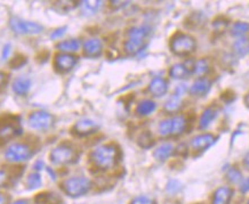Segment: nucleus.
<instances>
[{"instance_id":"obj_1","label":"nucleus","mask_w":249,"mask_h":204,"mask_svg":"<svg viewBox=\"0 0 249 204\" xmlns=\"http://www.w3.org/2000/svg\"><path fill=\"white\" fill-rule=\"evenodd\" d=\"M119 159V150L116 145L107 144L96 147L91 153V160L95 166L102 170H109L116 166Z\"/></svg>"},{"instance_id":"obj_2","label":"nucleus","mask_w":249,"mask_h":204,"mask_svg":"<svg viewBox=\"0 0 249 204\" xmlns=\"http://www.w3.org/2000/svg\"><path fill=\"white\" fill-rule=\"evenodd\" d=\"M188 120L183 115H175L169 119L162 120L159 123L158 131L162 137H178L186 131Z\"/></svg>"},{"instance_id":"obj_3","label":"nucleus","mask_w":249,"mask_h":204,"mask_svg":"<svg viewBox=\"0 0 249 204\" xmlns=\"http://www.w3.org/2000/svg\"><path fill=\"white\" fill-rule=\"evenodd\" d=\"M196 49V40L192 35L188 34H174L170 40V51L178 56H189L193 54Z\"/></svg>"},{"instance_id":"obj_4","label":"nucleus","mask_w":249,"mask_h":204,"mask_svg":"<svg viewBox=\"0 0 249 204\" xmlns=\"http://www.w3.org/2000/svg\"><path fill=\"white\" fill-rule=\"evenodd\" d=\"M62 188L68 196L77 199L89 192L91 182L86 177H72L62 183Z\"/></svg>"},{"instance_id":"obj_5","label":"nucleus","mask_w":249,"mask_h":204,"mask_svg":"<svg viewBox=\"0 0 249 204\" xmlns=\"http://www.w3.org/2000/svg\"><path fill=\"white\" fill-rule=\"evenodd\" d=\"M9 26L16 34L21 35H36L44 31V26L39 23L27 21L19 17H12Z\"/></svg>"},{"instance_id":"obj_6","label":"nucleus","mask_w":249,"mask_h":204,"mask_svg":"<svg viewBox=\"0 0 249 204\" xmlns=\"http://www.w3.org/2000/svg\"><path fill=\"white\" fill-rule=\"evenodd\" d=\"M32 155H34V151L31 150V147L27 144L22 143L12 144L5 152V159L8 162L13 163H18L23 162V161L30 160Z\"/></svg>"},{"instance_id":"obj_7","label":"nucleus","mask_w":249,"mask_h":204,"mask_svg":"<svg viewBox=\"0 0 249 204\" xmlns=\"http://www.w3.org/2000/svg\"><path fill=\"white\" fill-rule=\"evenodd\" d=\"M51 160L54 164L65 166L77 160V152L70 145L61 144L51 152Z\"/></svg>"},{"instance_id":"obj_8","label":"nucleus","mask_w":249,"mask_h":204,"mask_svg":"<svg viewBox=\"0 0 249 204\" xmlns=\"http://www.w3.org/2000/svg\"><path fill=\"white\" fill-rule=\"evenodd\" d=\"M54 122L53 115L45 111L34 112L29 117V126L35 130H48L54 126Z\"/></svg>"},{"instance_id":"obj_9","label":"nucleus","mask_w":249,"mask_h":204,"mask_svg":"<svg viewBox=\"0 0 249 204\" xmlns=\"http://www.w3.org/2000/svg\"><path fill=\"white\" fill-rule=\"evenodd\" d=\"M217 137H215L212 134H201L192 138L191 140V147L196 152H205L209 147L215 144Z\"/></svg>"},{"instance_id":"obj_10","label":"nucleus","mask_w":249,"mask_h":204,"mask_svg":"<svg viewBox=\"0 0 249 204\" xmlns=\"http://www.w3.org/2000/svg\"><path fill=\"white\" fill-rule=\"evenodd\" d=\"M78 63V57L72 54H62L56 55L55 57V68L61 72H69L76 67Z\"/></svg>"},{"instance_id":"obj_11","label":"nucleus","mask_w":249,"mask_h":204,"mask_svg":"<svg viewBox=\"0 0 249 204\" xmlns=\"http://www.w3.org/2000/svg\"><path fill=\"white\" fill-rule=\"evenodd\" d=\"M212 88V81L208 78H198L190 87L189 93L193 97H205Z\"/></svg>"},{"instance_id":"obj_12","label":"nucleus","mask_w":249,"mask_h":204,"mask_svg":"<svg viewBox=\"0 0 249 204\" xmlns=\"http://www.w3.org/2000/svg\"><path fill=\"white\" fill-rule=\"evenodd\" d=\"M98 124L91 119H81L74 124L73 133L78 136H88V135L94 134L98 130Z\"/></svg>"},{"instance_id":"obj_13","label":"nucleus","mask_w":249,"mask_h":204,"mask_svg":"<svg viewBox=\"0 0 249 204\" xmlns=\"http://www.w3.org/2000/svg\"><path fill=\"white\" fill-rule=\"evenodd\" d=\"M103 51V44L100 39L93 38L88 39V40L84 44V55L86 57L89 58H95L98 57L101 54H102Z\"/></svg>"},{"instance_id":"obj_14","label":"nucleus","mask_w":249,"mask_h":204,"mask_svg":"<svg viewBox=\"0 0 249 204\" xmlns=\"http://www.w3.org/2000/svg\"><path fill=\"white\" fill-rule=\"evenodd\" d=\"M149 91L155 97L165 96L168 91V82L161 77L153 78L149 85Z\"/></svg>"},{"instance_id":"obj_15","label":"nucleus","mask_w":249,"mask_h":204,"mask_svg":"<svg viewBox=\"0 0 249 204\" xmlns=\"http://www.w3.org/2000/svg\"><path fill=\"white\" fill-rule=\"evenodd\" d=\"M233 195V190L230 187H218L213 194V204H229Z\"/></svg>"},{"instance_id":"obj_16","label":"nucleus","mask_w":249,"mask_h":204,"mask_svg":"<svg viewBox=\"0 0 249 204\" xmlns=\"http://www.w3.org/2000/svg\"><path fill=\"white\" fill-rule=\"evenodd\" d=\"M146 42L145 39H140V38H128L124 42V51L128 55H136L140 51H142L145 48Z\"/></svg>"},{"instance_id":"obj_17","label":"nucleus","mask_w":249,"mask_h":204,"mask_svg":"<svg viewBox=\"0 0 249 204\" xmlns=\"http://www.w3.org/2000/svg\"><path fill=\"white\" fill-rule=\"evenodd\" d=\"M191 73H192V68L188 67L186 64H183V63L174 64L169 70V77L175 79V80H183V79H188Z\"/></svg>"},{"instance_id":"obj_18","label":"nucleus","mask_w":249,"mask_h":204,"mask_svg":"<svg viewBox=\"0 0 249 204\" xmlns=\"http://www.w3.org/2000/svg\"><path fill=\"white\" fill-rule=\"evenodd\" d=\"M13 91L18 96H25L32 87V81L29 78L19 77L13 82Z\"/></svg>"},{"instance_id":"obj_19","label":"nucleus","mask_w":249,"mask_h":204,"mask_svg":"<svg viewBox=\"0 0 249 204\" xmlns=\"http://www.w3.org/2000/svg\"><path fill=\"white\" fill-rule=\"evenodd\" d=\"M174 151H175V147H174L173 144L165 143L157 147L155 152H153V156H155L156 160L163 162V161L168 160L173 155Z\"/></svg>"},{"instance_id":"obj_20","label":"nucleus","mask_w":249,"mask_h":204,"mask_svg":"<svg viewBox=\"0 0 249 204\" xmlns=\"http://www.w3.org/2000/svg\"><path fill=\"white\" fill-rule=\"evenodd\" d=\"M218 112L215 107H207L206 110L202 112L200 120H199V128L201 130L207 129V128L211 126L213 121H214L216 118H217Z\"/></svg>"},{"instance_id":"obj_21","label":"nucleus","mask_w":249,"mask_h":204,"mask_svg":"<svg viewBox=\"0 0 249 204\" xmlns=\"http://www.w3.org/2000/svg\"><path fill=\"white\" fill-rule=\"evenodd\" d=\"M183 107V101L182 97L178 96V95L174 94L170 96L168 100L166 101L165 105H163V110H165L167 113L169 114H175L178 112L181 111Z\"/></svg>"},{"instance_id":"obj_22","label":"nucleus","mask_w":249,"mask_h":204,"mask_svg":"<svg viewBox=\"0 0 249 204\" xmlns=\"http://www.w3.org/2000/svg\"><path fill=\"white\" fill-rule=\"evenodd\" d=\"M56 48L64 54H72V52H77L80 49V41L78 39H69V40L61 41L56 46Z\"/></svg>"},{"instance_id":"obj_23","label":"nucleus","mask_w":249,"mask_h":204,"mask_svg":"<svg viewBox=\"0 0 249 204\" xmlns=\"http://www.w3.org/2000/svg\"><path fill=\"white\" fill-rule=\"evenodd\" d=\"M157 104L151 100L141 101L136 107V113L141 117H147L156 111Z\"/></svg>"},{"instance_id":"obj_24","label":"nucleus","mask_w":249,"mask_h":204,"mask_svg":"<svg viewBox=\"0 0 249 204\" xmlns=\"http://www.w3.org/2000/svg\"><path fill=\"white\" fill-rule=\"evenodd\" d=\"M233 51L239 57H244L249 54V37L238 38L233 44Z\"/></svg>"},{"instance_id":"obj_25","label":"nucleus","mask_w":249,"mask_h":204,"mask_svg":"<svg viewBox=\"0 0 249 204\" xmlns=\"http://www.w3.org/2000/svg\"><path fill=\"white\" fill-rule=\"evenodd\" d=\"M151 34V26L147 24H142L139 26H133L128 31V38H140L146 39L149 34Z\"/></svg>"},{"instance_id":"obj_26","label":"nucleus","mask_w":249,"mask_h":204,"mask_svg":"<svg viewBox=\"0 0 249 204\" xmlns=\"http://www.w3.org/2000/svg\"><path fill=\"white\" fill-rule=\"evenodd\" d=\"M211 72V65L207 60H198L195 62L192 68V73L196 74L198 78H205Z\"/></svg>"},{"instance_id":"obj_27","label":"nucleus","mask_w":249,"mask_h":204,"mask_svg":"<svg viewBox=\"0 0 249 204\" xmlns=\"http://www.w3.org/2000/svg\"><path fill=\"white\" fill-rule=\"evenodd\" d=\"M35 201L38 204H62L61 197L57 194L51 192L38 194Z\"/></svg>"},{"instance_id":"obj_28","label":"nucleus","mask_w":249,"mask_h":204,"mask_svg":"<svg viewBox=\"0 0 249 204\" xmlns=\"http://www.w3.org/2000/svg\"><path fill=\"white\" fill-rule=\"evenodd\" d=\"M81 4H83L81 8H83L85 14L94 15L102 7L103 1H100V0H87V1H83Z\"/></svg>"},{"instance_id":"obj_29","label":"nucleus","mask_w":249,"mask_h":204,"mask_svg":"<svg viewBox=\"0 0 249 204\" xmlns=\"http://www.w3.org/2000/svg\"><path fill=\"white\" fill-rule=\"evenodd\" d=\"M18 131L21 130H18L13 123H5L0 128V138H2V139H11V138L21 134Z\"/></svg>"},{"instance_id":"obj_30","label":"nucleus","mask_w":249,"mask_h":204,"mask_svg":"<svg viewBox=\"0 0 249 204\" xmlns=\"http://www.w3.org/2000/svg\"><path fill=\"white\" fill-rule=\"evenodd\" d=\"M249 32V23L247 22H235L231 28V34L234 37H246Z\"/></svg>"},{"instance_id":"obj_31","label":"nucleus","mask_w":249,"mask_h":204,"mask_svg":"<svg viewBox=\"0 0 249 204\" xmlns=\"http://www.w3.org/2000/svg\"><path fill=\"white\" fill-rule=\"evenodd\" d=\"M227 179H228L229 183L233 184V185H238V184H241L242 180H244V178H242L241 171L235 167H231L230 169L228 170Z\"/></svg>"},{"instance_id":"obj_32","label":"nucleus","mask_w":249,"mask_h":204,"mask_svg":"<svg viewBox=\"0 0 249 204\" xmlns=\"http://www.w3.org/2000/svg\"><path fill=\"white\" fill-rule=\"evenodd\" d=\"M139 145L143 149H151L153 145H155V139H153L150 131H144V133L140 135Z\"/></svg>"},{"instance_id":"obj_33","label":"nucleus","mask_w":249,"mask_h":204,"mask_svg":"<svg viewBox=\"0 0 249 204\" xmlns=\"http://www.w3.org/2000/svg\"><path fill=\"white\" fill-rule=\"evenodd\" d=\"M27 185L30 189H36L41 187L42 185V180H41V176L39 174V172H32L28 176L27 178Z\"/></svg>"},{"instance_id":"obj_34","label":"nucleus","mask_w":249,"mask_h":204,"mask_svg":"<svg viewBox=\"0 0 249 204\" xmlns=\"http://www.w3.org/2000/svg\"><path fill=\"white\" fill-rule=\"evenodd\" d=\"M130 204H157L156 201L151 199L150 196H145V195H141L137 197H134L132 200Z\"/></svg>"},{"instance_id":"obj_35","label":"nucleus","mask_w":249,"mask_h":204,"mask_svg":"<svg viewBox=\"0 0 249 204\" xmlns=\"http://www.w3.org/2000/svg\"><path fill=\"white\" fill-rule=\"evenodd\" d=\"M67 26H63V28H58V29H55V30L52 32L51 34V39L52 40H56V39H60L63 37L65 34V31H67Z\"/></svg>"},{"instance_id":"obj_36","label":"nucleus","mask_w":249,"mask_h":204,"mask_svg":"<svg viewBox=\"0 0 249 204\" xmlns=\"http://www.w3.org/2000/svg\"><path fill=\"white\" fill-rule=\"evenodd\" d=\"M179 189H181V185H179V183L176 182V180H172V182H169L168 185H167V190L170 193H176Z\"/></svg>"},{"instance_id":"obj_37","label":"nucleus","mask_w":249,"mask_h":204,"mask_svg":"<svg viewBox=\"0 0 249 204\" xmlns=\"http://www.w3.org/2000/svg\"><path fill=\"white\" fill-rule=\"evenodd\" d=\"M186 91H188V88H186V85H179L178 87L175 89V94L182 97V95H184Z\"/></svg>"},{"instance_id":"obj_38","label":"nucleus","mask_w":249,"mask_h":204,"mask_svg":"<svg viewBox=\"0 0 249 204\" xmlns=\"http://www.w3.org/2000/svg\"><path fill=\"white\" fill-rule=\"evenodd\" d=\"M240 190H241V193L249 192V178L242 180V183L240 185Z\"/></svg>"},{"instance_id":"obj_39","label":"nucleus","mask_w":249,"mask_h":204,"mask_svg":"<svg viewBox=\"0 0 249 204\" xmlns=\"http://www.w3.org/2000/svg\"><path fill=\"white\" fill-rule=\"evenodd\" d=\"M11 49H12V46L7 44L4 47V51H2V60H7L9 54H11Z\"/></svg>"},{"instance_id":"obj_40","label":"nucleus","mask_w":249,"mask_h":204,"mask_svg":"<svg viewBox=\"0 0 249 204\" xmlns=\"http://www.w3.org/2000/svg\"><path fill=\"white\" fill-rule=\"evenodd\" d=\"M6 183H7V174H6L5 171L0 170V187L4 186Z\"/></svg>"},{"instance_id":"obj_41","label":"nucleus","mask_w":249,"mask_h":204,"mask_svg":"<svg viewBox=\"0 0 249 204\" xmlns=\"http://www.w3.org/2000/svg\"><path fill=\"white\" fill-rule=\"evenodd\" d=\"M34 168H35V170H37V171H40V170H42V169H45L46 166H45V163L42 162L41 160H38L37 162L35 163Z\"/></svg>"},{"instance_id":"obj_42","label":"nucleus","mask_w":249,"mask_h":204,"mask_svg":"<svg viewBox=\"0 0 249 204\" xmlns=\"http://www.w3.org/2000/svg\"><path fill=\"white\" fill-rule=\"evenodd\" d=\"M8 202V197L5 194L0 193V204H7Z\"/></svg>"},{"instance_id":"obj_43","label":"nucleus","mask_w":249,"mask_h":204,"mask_svg":"<svg viewBox=\"0 0 249 204\" xmlns=\"http://www.w3.org/2000/svg\"><path fill=\"white\" fill-rule=\"evenodd\" d=\"M244 167L249 171V153L246 154V156L244 157Z\"/></svg>"},{"instance_id":"obj_44","label":"nucleus","mask_w":249,"mask_h":204,"mask_svg":"<svg viewBox=\"0 0 249 204\" xmlns=\"http://www.w3.org/2000/svg\"><path fill=\"white\" fill-rule=\"evenodd\" d=\"M11 204H29V202L27 200H18V201H15V202H13Z\"/></svg>"},{"instance_id":"obj_45","label":"nucleus","mask_w":249,"mask_h":204,"mask_svg":"<svg viewBox=\"0 0 249 204\" xmlns=\"http://www.w3.org/2000/svg\"><path fill=\"white\" fill-rule=\"evenodd\" d=\"M5 81V74L2 73V72H0V87H1L2 84H4Z\"/></svg>"},{"instance_id":"obj_46","label":"nucleus","mask_w":249,"mask_h":204,"mask_svg":"<svg viewBox=\"0 0 249 204\" xmlns=\"http://www.w3.org/2000/svg\"><path fill=\"white\" fill-rule=\"evenodd\" d=\"M245 104H246V106H247L248 108H249V93L248 94H246V96H245Z\"/></svg>"},{"instance_id":"obj_47","label":"nucleus","mask_w":249,"mask_h":204,"mask_svg":"<svg viewBox=\"0 0 249 204\" xmlns=\"http://www.w3.org/2000/svg\"><path fill=\"white\" fill-rule=\"evenodd\" d=\"M247 204H249V202H247Z\"/></svg>"}]
</instances>
